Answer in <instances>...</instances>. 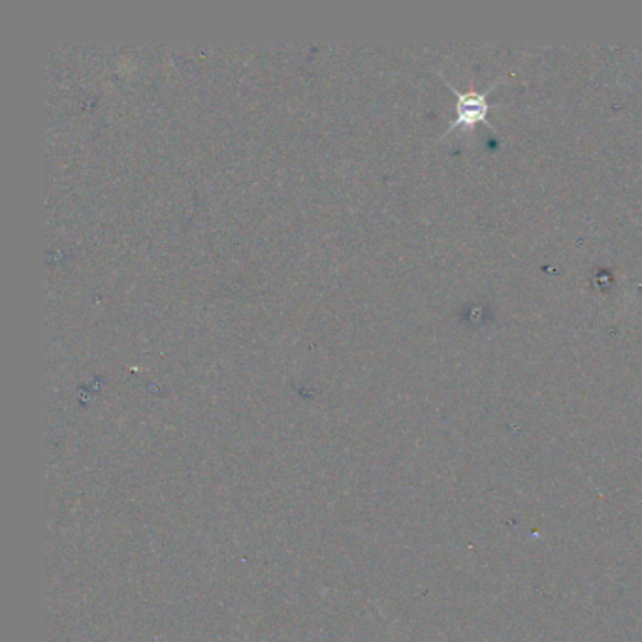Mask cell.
Segmentation results:
<instances>
[{
  "instance_id": "cell-1",
  "label": "cell",
  "mask_w": 642,
  "mask_h": 642,
  "mask_svg": "<svg viewBox=\"0 0 642 642\" xmlns=\"http://www.w3.org/2000/svg\"><path fill=\"white\" fill-rule=\"evenodd\" d=\"M443 80H445V77H443ZM445 82H447V80H445ZM499 82H501V76L496 77V80L483 90H458L452 83L447 82L449 83L452 93H455L456 116L455 119H452V123L449 124V129L443 132V136H447V134L456 131V129L470 131V129H475L479 123H484L486 126H490L492 131H496V126L488 121V118H490V111L492 108H494V104L490 102L492 90L496 89L497 83Z\"/></svg>"
}]
</instances>
